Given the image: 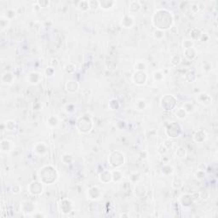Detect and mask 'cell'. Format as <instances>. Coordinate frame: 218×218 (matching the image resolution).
I'll return each instance as SVG.
<instances>
[{
    "mask_svg": "<svg viewBox=\"0 0 218 218\" xmlns=\"http://www.w3.org/2000/svg\"><path fill=\"white\" fill-rule=\"evenodd\" d=\"M43 182L41 181H33L28 186V191L31 194L39 195L43 193Z\"/></svg>",
    "mask_w": 218,
    "mask_h": 218,
    "instance_id": "52a82bcc",
    "label": "cell"
},
{
    "mask_svg": "<svg viewBox=\"0 0 218 218\" xmlns=\"http://www.w3.org/2000/svg\"><path fill=\"white\" fill-rule=\"evenodd\" d=\"M187 114L188 113L184 110V108L181 107V108H179L175 112V116H176L177 119H184L186 118V116H187Z\"/></svg>",
    "mask_w": 218,
    "mask_h": 218,
    "instance_id": "f1b7e54d",
    "label": "cell"
},
{
    "mask_svg": "<svg viewBox=\"0 0 218 218\" xmlns=\"http://www.w3.org/2000/svg\"><path fill=\"white\" fill-rule=\"evenodd\" d=\"M173 171H174V170H173L172 166H170V165H164L161 169L162 173L165 175H171V174L173 173Z\"/></svg>",
    "mask_w": 218,
    "mask_h": 218,
    "instance_id": "d6a6232c",
    "label": "cell"
},
{
    "mask_svg": "<svg viewBox=\"0 0 218 218\" xmlns=\"http://www.w3.org/2000/svg\"><path fill=\"white\" fill-rule=\"evenodd\" d=\"M142 5L141 3L138 1H130V5H129V11L130 13H136L139 10H141Z\"/></svg>",
    "mask_w": 218,
    "mask_h": 218,
    "instance_id": "ac0fdd59",
    "label": "cell"
},
{
    "mask_svg": "<svg viewBox=\"0 0 218 218\" xmlns=\"http://www.w3.org/2000/svg\"><path fill=\"white\" fill-rule=\"evenodd\" d=\"M1 81L5 85H12L14 81V74L10 72H5L1 76Z\"/></svg>",
    "mask_w": 218,
    "mask_h": 218,
    "instance_id": "8fae6325",
    "label": "cell"
},
{
    "mask_svg": "<svg viewBox=\"0 0 218 218\" xmlns=\"http://www.w3.org/2000/svg\"><path fill=\"white\" fill-rule=\"evenodd\" d=\"M147 79V73L144 71H136L132 75V82L136 85H143Z\"/></svg>",
    "mask_w": 218,
    "mask_h": 218,
    "instance_id": "ba28073f",
    "label": "cell"
},
{
    "mask_svg": "<svg viewBox=\"0 0 218 218\" xmlns=\"http://www.w3.org/2000/svg\"><path fill=\"white\" fill-rule=\"evenodd\" d=\"M176 105V99L173 95H165L163 96L160 101V106L165 111H171L172 109L175 108Z\"/></svg>",
    "mask_w": 218,
    "mask_h": 218,
    "instance_id": "5b68a950",
    "label": "cell"
},
{
    "mask_svg": "<svg viewBox=\"0 0 218 218\" xmlns=\"http://www.w3.org/2000/svg\"><path fill=\"white\" fill-rule=\"evenodd\" d=\"M65 71L67 73H72L73 72L76 71V66H74L72 63H68L65 66Z\"/></svg>",
    "mask_w": 218,
    "mask_h": 218,
    "instance_id": "ab89813d",
    "label": "cell"
},
{
    "mask_svg": "<svg viewBox=\"0 0 218 218\" xmlns=\"http://www.w3.org/2000/svg\"><path fill=\"white\" fill-rule=\"evenodd\" d=\"M181 203L182 204V205L184 206H189L190 204H192V201H193V198L190 194H183L181 196Z\"/></svg>",
    "mask_w": 218,
    "mask_h": 218,
    "instance_id": "7402d4cb",
    "label": "cell"
},
{
    "mask_svg": "<svg viewBox=\"0 0 218 218\" xmlns=\"http://www.w3.org/2000/svg\"><path fill=\"white\" fill-rule=\"evenodd\" d=\"M146 107H147V104H146V102H145L143 100L138 101L137 103H136V107H137L139 110H143Z\"/></svg>",
    "mask_w": 218,
    "mask_h": 218,
    "instance_id": "f6af8a7d",
    "label": "cell"
},
{
    "mask_svg": "<svg viewBox=\"0 0 218 218\" xmlns=\"http://www.w3.org/2000/svg\"><path fill=\"white\" fill-rule=\"evenodd\" d=\"M48 125L51 128H55L59 124V119L56 115H50L47 119Z\"/></svg>",
    "mask_w": 218,
    "mask_h": 218,
    "instance_id": "603a6c76",
    "label": "cell"
},
{
    "mask_svg": "<svg viewBox=\"0 0 218 218\" xmlns=\"http://www.w3.org/2000/svg\"><path fill=\"white\" fill-rule=\"evenodd\" d=\"M5 125H6V130H13L14 129L15 123H14V121L10 120V121H8V122L5 123Z\"/></svg>",
    "mask_w": 218,
    "mask_h": 218,
    "instance_id": "ee69618b",
    "label": "cell"
},
{
    "mask_svg": "<svg viewBox=\"0 0 218 218\" xmlns=\"http://www.w3.org/2000/svg\"><path fill=\"white\" fill-rule=\"evenodd\" d=\"M184 55L187 57V59L192 61V60H194L197 56V51L194 47L188 48V49L184 50Z\"/></svg>",
    "mask_w": 218,
    "mask_h": 218,
    "instance_id": "2e32d148",
    "label": "cell"
},
{
    "mask_svg": "<svg viewBox=\"0 0 218 218\" xmlns=\"http://www.w3.org/2000/svg\"><path fill=\"white\" fill-rule=\"evenodd\" d=\"M121 25L124 28H131V27L134 25V19H133L132 16L130 15V14L124 15L123 20H122Z\"/></svg>",
    "mask_w": 218,
    "mask_h": 218,
    "instance_id": "4fadbf2b",
    "label": "cell"
},
{
    "mask_svg": "<svg viewBox=\"0 0 218 218\" xmlns=\"http://www.w3.org/2000/svg\"><path fill=\"white\" fill-rule=\"evenodd\" d=\"M13 148V143L9 140H3L1 142V152H9Z\"/></svg>",
    "mask_w": 218,
    "mask_h": 218,
    "instance_id": "9a60e30c",
    "label": "cell"
},
{
    "mask_svg": "<svg viewBox=\"0 0 218 218\" xmlns=\"http://www.w3.org/2000/svg\"><path fill=\"white\" fill-rule=\"evenodd\" d=\"M195 32L196 33H194L192 31L190 32V36H191V38H193L194 40H196V39H200L201 38V36H202V34L203 33L201 32V30L199 28H194Z\"/></svg>",
    "mask_w": 218,
    "mask_h": 218,
    "instance_id": "f546056e",
    "label": "cell"
},
{
    "mask_svg": "<svg viewBox=\"0 0 218 218\" xmlns=\"http://www.w3.org/2000/svg\"><path fill=\"white\" fill-rule=\"evenodd\" d=\"M10 24V20L8 19L7 17H5L4 15H2L0 17V27L2 30H5V29L8 28Z\"/></svg>",
    "mask_w": 218,
    "mask_h": 218,
    "instance_id": "484cf974",
    "label": "cell"
},
{
    "mask_svg": "<svg viewBox=\"0 0 218 218\" xmlns=\"http://www.w3.org/2000/svg\"><path fill=\"white\" fill-rule=\"evenodd\" d=\"M20 192H21V188L19 185H14L12 187V193L14 194H19Z\"/></svg>",
    "mask_w": 218,
    "mask_h": 218,
    "instance_id": "7dc6e473",
    "label": "cell"
},
{
    "mask_svg": "<svg viewBox=\"0 0 218 218\" xmlns=\"http://www.w3.org/2000/svg\"><path fill=\"white\" fill-rule=\"evenodd\" d=\"M181 59L180 56H178V55H174V56H171V62L173 66H178V65L181 63Z\"/></svg>",
    "mask_w": 218,
    "mask_h": 218,
    "instance_id": "e575fe53",
    "label": "cell"
},
{
    "mask_svg": "<svg viewBox=\"0 0 218 218\" xmlns=\"http://www.w3.org/2000/svg\"><path fill=\"white\" fill-rule=\"evenodd\" d=\"M112 177H113V180L114 181H119L121 177H122V174L121 172L119 171H114L112 172Z\"/></svg>",
    "mask_w": 218,
    "mask_h": 218,
    "instance_id": "60d3db41",
    "label": "cell"
},
{
    "mask_svg": "<svg viewBox=\"0 0 218 218\" xmlns=\"http://www.w3.org/2000/svg\"><path fill=\"white\" fill-rule=\"evenodd\" d=\"M183 108L187 113H193L194 111V106L191 102H185L183 105Z\"/></svg>",
    "mask_w": 218,
    "mask_h": 218,
    "instance_id": "74e56055",
    "label": "cell"
},
{
    "mask_svg": "<svg viewBox=\"0 0 218 218\" xmlns=\"http://www.w3.org/2000/svg\"><path fill=\"white\" fill-rule=\"evenodd\" d=\"M4 16L7 17L8 19L10 20L13 19V18H14V17L16 16V11H15V10H14V9H12V8L7 9V10H5Z\"/></svg>",
    "mask_w": 218,
    "mask_h": 218,
    "instance_id": "4316f807",
    "label": "cell"
},
{
    "mask_svg": "<svg viewBox=\"0 0 218 218\" xmlns=\"http://www.w3.org/2000/svg\"><path fill=\"white\" fill-rule=\"evenodd\" d=\"M44 72H45V74H46L47 77H52L53 74L55 73V68H53L52 66H49V67H47L45 69Z\"/></svg>",
    "mask_w": 218,
    "mask_h": 218,
    "instance_id": "b9f144b4",
    "label": "cell"
},
{
    "mask_svg": "<svg viewBox=\"0 0 218 218\" xmlns=\"http://www.w3.org/2000/svg\"><path fill=\"white\" fill-rule=\"evenodd\" d=\"M182 45H183L184 50H185V49H188V48L194 47V42H193L192 40H188V39H187V40H185V41H183Z\"/></svg>",
    "mask_w": 218,
    "mask_h": 218,
    "instance_id": "7bdbcfd3",
    "label": "cell"
},
{
    "mask_svg": "<svg viewBox=\"0 0 218 218\" xmlns=\"http://www.w3.org/2000/svg\"><path fill=\"white\" fill-rule=\"evenodd\" d=\"M147 68V64L144 62H137L135 65L136 71H144Z\"/></svg>",
    "mask_w": 218,
    "mask_h": 218,
    "instance_id": "836d02e7",
    "label": "cell"
},
{
    "mask_svg": "<svg viewBox=\"0 0 218 218\" xmlns=\"http://www.w3.org/2000/svg\"><path fill=\"white\" fill-rule=\"evenodd\" d=\"M79 83L75 80H69L66 85V89L68 92H71V93H74L76 92L77 90H79Z\"/></svg>",
    "mask_w": 218,
    "mask_h": 218,
    "instance_id": "5bb4252c",
    "label": "cell"
},
{
    "mask_svg": "<svg viewBox=\"0 0 218 218\" xmlns=\"http://www.w3.org/2000/svg\"><path fill=\"white\" fill-rule=\"evenodd\" d=\"M181 132V127L179 123L172 122L165 129V134L170 138H177Z\"/></svg>",
    "mask_w": 218,
    "mask_h": 218,
    "instance_id": "8992f818",
    "label": "cell"
},
{
    "mask_svg": "<svg viewBox=\"0 0 218 218\" xmlns=\"http://www.w3.org/2000/svg\"><path fill=\"white\" fill-rule=\"evenodd\" d=\"M101 189L96 186L91 187L90 189L88 190V197L90 199H92V200L98 199L101 197Z\"/></svg>",
    "mask_w": 218,
    "mask_h": 218,
    "instance_id": "30bf717a",
    "label": "cell"
},
{
    "mask_svg": "<svg viewBox=\"0 0 218 218\" xmlns=\"http://www.w3.org/2000/svg\"><path fill=\"white\" fill-rule=\"evenodd\" d=\"M175 155L178 158H180V159H183L187 155V151H186V149L183 147H180L175 151Z\"/></svg>",
    "mask_w": 218,
    "mask_h": 218,
    "instance_id": "1f68e13d",
    "label": "cell"
},
{
    "mask_svg": "<svg viewBox=\"0 0 218 218\" xmlns=\"http://www.w3.org/2000/svg\"><path fill=\"white\" fill-rule=\"evenodd\" d=\"M77 123H78L77 126H78L79 130L83 134H87L90 132L92 129V125H93L92 121L90 120V118H88L86 116L79 118Z\"/></svg>",
    "mask_w": 218,
    "mask_h": 218,
    "instance_id": "277c9868",
    "label": "cell"
},
{
    "mask_svg": "<svg viewBox=\"0 0 218 218\" xmlns=\"http://www.w3.org/2000/svg\"><path fill=\"white\" fill-rule=\"evenodd\" d=\"M78 10L80 11H87L90 10V1H79L77 5Z\"/></svg>",
    "mask_w": 218,
    "mask_h": 218,
    "instance_id": "cb8c5ba5",
    "label": "cell"
},
{
    "mask_svg": "<svg viewBox=\"0 0 218 218\" xmlns=\"http://www.w3.org/2000/svg\"><path fill=\"white\" fill-rule=\"evenodd\" d=\"M42 79V76L39 72H32L28 74V76L27 78V80L29 84L33 85H36L39 84V82Z\"/></svg>",
    "mask_w": 218,
    "mask_h": 218,
    "instance_id": "9c48e42d",
    "label": "cell"
},
{
    "mask_svg": "<svg viewBox=\"0 0 218 218\" xmlns=\"http://www.w3.org/2000/svg\"><path fill=\"white\" fill-rule=\"evenodd\" d=\"M204 176H205L204 171H201V170H199V171H198L197 172H196V173H195V177H196L197 179H199V180H201V179L204 178Z\"/></svg>",
    "mask_w": 218,
    "mask_h": 218,
    "instance_id": "bcb514c9",
    "label": "cell"
},
{
    "mask_svg": "<svg viewBox=\"0 0 218 218\" xmlns=\"http://www.w3.org/2000/svg\"><path fill=\"white\" fill-rule=\"evenodd\" d=\"M114 4H115L114 1H108V0L99 1V6L103 10H108L110 8H112Z\"/></svg>",
    "mask_w": 218,
    "mask_h": 218,
    "instance_id": "d4e9b609",
    "label": "cell"
},
{
    "mask_svg": "<svg viewBox=\"0 0 218 218\" xmlns=\"http://www.w3.org/2000/svg\"><path fill=\"white\" fill-rule=\"evenodd\" d=\"M197 100L199 101V103L204 105H207L210 102L211 98H210V96L208 94H206V93H201V94H199V95H198Z\"/></svg>",
    "mask_w": 218,
    "mask_h": 218,
    "instance_id": "ffe728a7",
    "label": "cell"
},
{
    "mask_svg": "<svg viewBox=\"0 0 218 218\" xmlns=\"http://www.w3.org/2000/svg\"><path fill=\"white\" fill-rule=\"evenodd\" d=\"M99 6V2L95 1H90V9H97Z\"/></svg>",
    "mask_w": 218,
    "mask_h": 218,
    "instance_id": "c3c4849f",
    "label": "cell"
},
{
    "mask_svg": "<svg viewBox=\"0 0 218 218\" xmlns=\"http://www.w3.org/2000/svg\"><path fill=\"white\" fill-rule=\"evenodd\" d=\"M62 160L65 165H70L71 163L73 162V158H72L71 154L66 153V154H64V155L62 157Z\"/></svg>",
    "mask_w": 218,
    "mask_h": 218,
    "instance_id": "4dcf8cb0",
    "label": "cell"
},
{
    "mask_svg": "<svg viewBox=\"0 0 218 218\" xmlns=\"http://www.w3.org/2000/svg\"><path fill=\"white\" fill-rule=\"evenodd\" d=\"M206 133L204 132V130H199L195 133L194 136V140L195 142H198V143H201L204 141L206 140Z\"/></svg>",
    "mask_w": 218,
    "mask_h": 218,
    "instance_id": "d6986e66",
    "label": "cell"
},
{
    "mask_svg": "<svg viewBox=\"0 0 218 218\" xmlns=\"http://www.w3.org/2000/svg\"><path fill=\"white\" fill-rule=\"evenodd\" d=\"M113 180L112 177V172L109 171H104L100 174V181L103 183H107Z\"/></svg>",
    "mask_w": 218,
    "mask_h": 218,
    "instance_id": "e0dca14e",
    "label": "cell"
},
{
    "mask_svg": "<svg viewBox=\"0 0 218 218\" xmlns=\"http://www.w3.org/2000/svg\"><path fill=\"white\" fill-rule=\"evenodd\" d=\"M33 152L38 155H43L47 152V146L44 142H38L33 147Z\"/></svg>",
    "mask_w": 218,
    "mask_h": 218,
    "instance_id": "7c38bea8",
    "label": "cell"
},
{
    "mask_svg": "<svg viewBox=\"0 0 218 218\" xmlns=\"http://www.w3.org/2000/svg\"><path fill=\"white\" fill-rule=\"evenodd\" d=\"M108 162L114 168L121 167L124 164V155L119 151H114L108 156Z\"/></svg>",
    "mask_w": 218,
    "mask_h": 218,
    "instance_id": "3957f363",
    "label": "cell"
},
{
    "mask_svg": "<svg viewBox=\"0 0 218 218\" xmlns=\"http://www.w3.org/2000/svg\"><path fill=\"white\" fill-rule=\"evenodd\" d=\"M171 185H172V187H173L175 189H179V188H181L182 187L183 184H182V181H181V178H179V177H175V178L172 180Z\"/></svg>",
    "mask_w": 218,
    "mask_h": 218,
    "instance_id": "83f0119b",
    "label": "cell"
},
{
    "mask_svg": "<svg viewBox=\"0 0 218 218\" xmlns=\"http://www.w3.org/2000/svg\"><path fill=\"white\" fill-rule=\"evenodd\" d=\"M152 23L158 30H167L171 28L173 24V16L171 11L166 9L155 10L152 16Z\"/></svg>",
    "mask_w": 218,
    "mask_h": 218,
    "instance_id": "6da1fadb",
    "label": "cell"
},
{
    "mask_svg": "<svg viewBox=\"0 0 218 218\" xmlns=\"http://www.w3.org/2000/svg\"><path fill=\"white\" fill-rule=\"evenodd\" d=\"M164 37H165V33H164V31L156 29L155 32L153 33V38H155V39H157V40H160V39H162Z\"/></svg>",
    "mask_w": 218,
    "mask_h": 218,
    "instance_id": "8d00e7d4",
    "label": "cell"
},
{
    "mask_svg": "<svg viewBox=\"0 0 218 218\" xmlns=\"http://www.w3.org/2000/svg\"><path fill=\"white\" fill-rule=\"evenodd\" d=\"M153 79L155 81H161L165 78V74L160 71H156L153 72Z\"/></svg>",
    "mask_w": 218,
    "mask_h": 218,
    "instance_id": "f35d334b",
    "label": "cell"
},
{
    "mask_svg": "<svg viewBox=\"0 0 218 218\" xmlns=\"http://www.w3.org/2000/svg\"><path fill=\"white\" fill-rule=\"evenodd\" d=\"M146 193H147V189H146L145 186L142 185V184L136 186V187L135 188V190H134L135 195H136V197H139V198L144 196V195L146 194Z\"/></svg>",
    "mask_w": 218,
    "mask_h": 218,
    "instance_id": "44dd1931",
    "label": "cell"
},
{
    "mask_svg": "<svg viewBox=\"0 0 218 218\" xmlns=\"http://www.w3.org/2000/svg\"><path fill=\"white\" fill-rule=\"evenodd\" d=\"M108 107L111 110H117L119 107V101L116 99H113L110 101V102L108 103Z\"/></svg>",
    "mask_w": 218,
    "mask_h": 218,
    "instance_id": "d590c367",
    "label": "cell"
},
{
    "mask_svg": "<svg viewBox=\"0 0 218 218\" xmlns=\"http://www.w3.org/2000/svg\"><path fill=\"white\" fill-rule=\"evenodd\" d=\"M39 179L43 184H51L57 178L56 170L51 165L43 166L39 171Z\"/></svg>",
    "mask_w": 218,
    "mask_h": 218,
    "instance_id": "7a4b0ae2",
    "label": "cell"
}]
</instances>
